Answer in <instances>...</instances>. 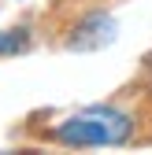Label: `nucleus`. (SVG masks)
I'll return each mask as SVG.
<instances>
[{
	"label": "nucleus",
	"instance_id": "1",
	"mask_svg": "<svg viewBox=\"0 0 152 155\" xmlns=\"http://www.w3.org/2000/svg\"><path fill=\"white\" fill-rule=\"evenodd\" d=\"M130 129H134L130 114L111 111V107H89V111H78L71 118L56 122L52 137L74 148H97V144H123L130 137Z\"/></svg>",
	"mask_w": 152,
	"mask_h": 155
},
{
	"label": "nucleus",
	"instance_id": "2",
	"mask_svg": "<svg viewBox=\"0 0 152 155\" xmlns=\"http://www.w3.org/2000/svg\"><path fill=\"white\" fill-rule=\"evenodd\" d=\"M22 41H26V37L22 33H0V52H19V48H22Z\"/></svg>",
	"mask_w": 152,
	"mask_h": 155
}]
</instances>
